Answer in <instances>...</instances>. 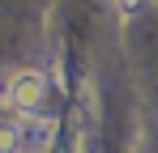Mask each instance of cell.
Listing matches in <instances>:
<instances>
[{"label": "cell", "mask_w": 158, "mask_h": 153, "mask_svg": "<svg viewBox=\"0 0 158 153\" xmlns=\"http://www.w3.org/2000/svg\"><path fill=\"white\" fill-rule=\"evenodd\" d=\"M43 98H47V76L39 68H22V73L9 76V85H4V102L17 115H39Z\"/></svg>", "instance_id": "obj_1"}, {"label": "cell", "mask_w": 158, "mask_h": 153, "mask_svg": "<svg viewBox=\"0 0 158 153\" xmlns=\"http://www.w3.org/2000/svg\"><path fill=\"white\" fill-rule=\"evenodd\" d=\"M26 149V128L22 124H0V153H22Z\"/></svg>", "instance_id": "obj_2"}, {"label": "cell", "mask_w": 158, "mask_h": 153, "mask_svg": "<svg viewBox=\"0 0 158 153\" xmlns=\"http://www.w3.org/2000/svg\"><path fill=\"white\" fill-rule=\"evenodd\" d=\"M150 9V0H115V13L124 17V22H132V17H141Z\"/></svg>", "instance_id": "obj_3"}]
</instances>
